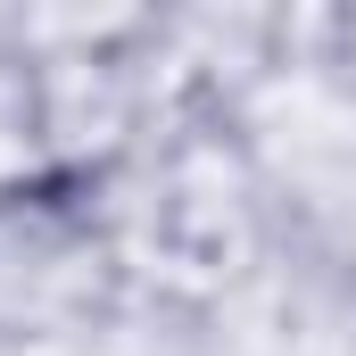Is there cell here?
Masks as SVG:
<instances>
[{
  "instance_id": "obj_1",
  "label": "cell",
  "mask_w": 356,
  "mask_h": 356,
  "mask_svg": "<svg viewBox=\"0 0 356 356\" xmlns=\"http://www.w3.org/2000/svg\"><path fill=\"white\" fill-rule=\"evenodd\" d=\"M116 298L124 273L75 182H33L0 199V348L75 332Z\"/></svg>"
}]
</instances>
